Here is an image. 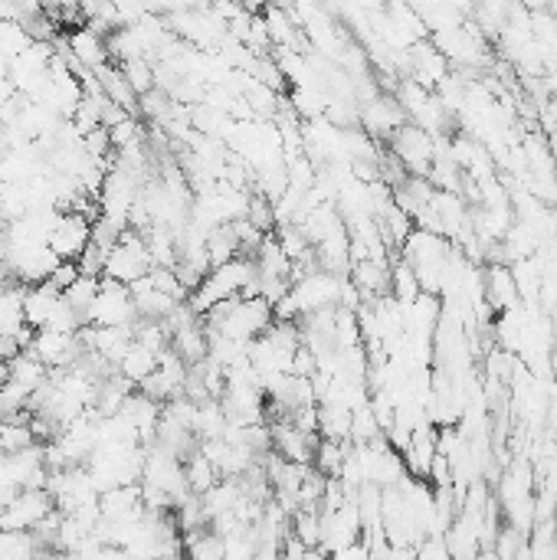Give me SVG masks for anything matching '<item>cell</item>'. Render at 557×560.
Instances as JSON below:
<instances>
[{
	"label": "cell",
	"mask_w": 557,
	"mask_h": 560,
	"mask_svg": "<svg viewBox=\"0 0 557 560\" xmlns=\"http://www.w3.org/2000/svg\"><path fill=\"white\" fill-rule=\"evenodd\" d=\"M56 511L53 498L46 492H23L4 508V515H0V531H33L40 528V524L50 518Z\"/></svg>",
	"instance_id": "277c9868"
},
{
	"label": "cell",
	"mask_w": 557,
	"mask_h": 560,
	"mask_svg": "<svg viewBox=\"0 0 557 560\" xmlns=\"http://www.w3.org/2000/svg\"><path fill=\"white\" fill-rule=\"evenodd\" d=\"M0 515H4V508H0Z\"/></svg>",
	"instance_id": "603a6c76"
},
{
	"label": "cell",
	"mask_w": 557,
	"mask_h": 560,
	"mask_svg": "<svg viewBox=\"0 0 557 560\" xmlns=\"http://www.w3.org/2000/svg\"><path fill=\"white\" fill-rule=\"evenodd\" d=\"M328 560H371V551H367V544H364V541H358V544L345 547V551L331 554Z\"/></svg>",
	"instance_id": "7402d4cb"
},
{
	"label": "cell",
	"mask_w": 557,
	"mask_h": 560,
	"mask_svg": "<svg viewBox=\"0 0 557 560\" xmlns=\"http://www.w3.org/2000/svg\"><path fill=\"white\" fill-rule=\"evenodd\" d=\"M154 269L151 253L145 246V236L135 233V230H125L122 240H118L109 256H105V276L102 279H112L118 285H128L132 289L135 282H141Z\"/></svg>",
	"instance_id": "6da1fadb"
},
{
	"label": "cell",
	"mask_w": 557,
	"mask_h": 560,
	"mask_svg": "<svg viewBox=\"0 0 557 560\" xmlns=\"http://www.w3.org/2000/svg\"><path fill=\"white\" fill-rule=\"evenodd\" d=\"M92 243V220L89 213H76L69 210L59 217L56 230L50 236V249L56 253L59 262H76L82 253H86V246Z\"/></svg>",
	"instance_id": "5b68a950"
},
{
	"label": "cell",
	"mask_w": 557,
	"mask_h": 560,
	"mask_svg": "<svg viewBox=\"0 0 557 560\" xmlns=\"http://www.w3.org/2000/svg\"><path fill=\"white\" fill-rule=\"evenodd\" d=\"M417 560H453V554H449V547H446L443 538H426L417 547Z\"/></svg>",
	"instance_id": "44dd1931"
},
{
	"label": "cell",
	"mask_w": 557,
	"mask_h": 560,
	"mask_svg": "<svg viewBox=\"0 0 557 560\" xmlns=\"http://www.w3.org/2000/svg\"><path fill=\"white\" fill-rule=\"evenodd\" d=\"M449 76V63H446V56L436 50V46L430 40H423L417 43L410 50V76L413 82H420L423 89H430L436 92V86Z\"/></svg>",
	"instance_id": "52a82bcc"
},
{
	"label": "cell",
	"mask_w": 557,
	"mask_h": 560,
	"mask_svg": "<svg viewBox=\"0 0 557 560\" xmlns=\"http://www.w3.org/2000/svg\"><path fill=\"white\" fill-rule=\"evenodd\" d=\"M358 109H361V128H364L371 138H384V141H390V135H394L397 128H404V125H407V115H404V109H400V105H397L394 92H381V95H374L371 102H361Z\"/></svg>",
	"instance_id": "8992f818"
},
{
	"label": "cell",
	"mask_w": 557,
	"mask_h": 560,
	"mask_svg": "<svg viewBox=\"0 0 557 560\" xmlns=\"http://www.w3.org/2000/svg\"><path fill=\"white\" fill-rule=\"evenodd\" d=\"M135 321H138V312H135L132 289L112 279H102L96 302H92L86 312V325L89 328H132Z\"/></svg>",
	"instance_id": "7a4b0ae2"
},
{
	"label": "cell",
	"mask_w": 557,
	"mask_h": 560,
	"mask_svg": "<svg viewBox=\"0 0 557 560\" xmlns=\"http://www.w3.org/2000/svg\"><path fill=\"white\" fill-rule=\"evenodd\" d=\"M59 302H63V292H56L50 282L30 285L27 295H23V315H27V325L33 331H43L46 325H50V318L59 308Z\"/></svg>",
	"instance_id": "9c48e42d"
},
{
	"label": "cell",
	"mask_w": 557,
	"mask_h": 560,
	"mask_svg": "<svg viewBox=\"0 0 557 560\" xmlns=\"http://www.w3.org/2000/svg\"><path fill=\"white\" fill-rule=\"evenodd\" d=\"M184 475H187V488H191V495H207L213 485L220 482V475H217V469L210 466V462L200 456V449L194 452L191 459H187V466H184Z\"/></svg>",
	"instance_id": "2e32d148"
},
{
	"label": "cell",
	"mask_w": 557,
	"mask_h": 560,
	"mask_svg": "<svg viewBox=\"0 0 557 560\" xmlns=\"http://www.w3.org/2000/svg\"><path fill=\"white\" fill-rule=\"evenodd\" d=\"M33 446L37 439L30 433V423H0V456H17Z\"/></svg>",
	"instance_id": "e0dca14e"
},
{
	"label": "cell",
	"mask_w": 557,
	"mask_h": 560,
	"mask_svg": "<svg viewBox=\"0 0 557 560\" xmlns=\"http://www.w3.org/2000/svg\"><path fill=\"white\" fill-rule=\"evenodd\" d=\"M96 79H99V86H102V92L105 95H109V102H115L118 105V109H122V112H128V115H132L135 118V109H138V95L132 92V86H128V82H125V76H122V69H118V66H102L99 69V73H96Z\"/></svg>",
	"instance_id": "4fadbf2b"
},
{
	"label": "cell",
	"mask_w": 557,
	"mask_h": 560,
	"mask_svg": "<svg viewBox=\"0 0 557 560\" xmlns=\"http://www.w3.org/2000/svg\"><path fill=\"white\" fill-rule=\"evenodd\" d=\"M387 151L394 154V158L404 164L407 177H423L430 174L433 161H436V148H433V138L420 131L413 122H407L404 128H397L394 135L387 141Z\"/></svg>",
	"instance_id": "3957f363"
},
{
	"label": "cell",
	"mask_w": 557,
	"mask_h": 560,
	"mask_svg": "<svg viewBox=\"0 0 557 560\" xmlns=\"http://www.w3.org/2000/svg\"><path fill=\"white\" fill-rule=\"evenodd\" d=\"M99 282H102V279H86V276H79V279L63 292L66 305L73 308V312H79L82 318H86L89 305L96 302V295H99Z\"/></svg>",
	"instance_id": "ac0fdd59"
},
{
	"label": "cell",
	"mask_w": 557,
	"mask_h": 560,
	"mask_svg": "<svg viewBox=\"0 0 557 560\" xmlns=\"http://www.w3.org/2000/svg\"><path fill=\"white\" fill-rule=\"evenodd\" d=\"M23 295L27 285L10 282L0 289V338H17L27 328V315H23Z\"/></svg>",
	"instance_id": "8fae6325"
},
{
	"label": "cell",
	"mask_w": 557,
	"mask_h": 560,
	"mask_svg": "<svg viewBox=\"0 0 557 560\" xmlns=\"http://www.w3.org/2000/svg\"><path fill=\"white\" fill-rule=\"evenodd\" d=\"M485 302L499 315L521 302L515 289V276L505 262H495V266H489V272H485Z\"/></svg>",
	"instance_id": "30bf717a"
},
{
	"label": "cell",
	"mask_w": 557,
	"mask_h": 560,
	"mask_svg": "<svg viewBox=\"0 0 557 560\" xmlns=\"http://www.w3.org/2000/svg\"><path fill=\"white\" fill-rule=\"evenodd\" d=\"M76 279H79V266H76V262H59V266L53 269V276H50V285H53L56 292H66Z\"/></svg>",
	"instance_id": "ffe728a7"
},
{
	"label": "cell",
	"mask_w": 557,
	"mask_h": 560,
	"mask_svg": "<svg viewBox=\"0 0 557 560\" xmlns=\"http://www.w3.org/2000/svg\"><path fill=\"white\" fill-rule=\"evenodd\" d=\"M154 371H158V354L148 351L145 344H138V341H132V348H128L122 361H118V374H122L132 387H141Z\"/></svg>",
	"instance_id": "7c38bea8"
},
{
	"label": "cell",
	"mask_w": 557,
	"mask_h": 560,
	"mask_svg": "<svg viewBox=\"0 0 557 560\" xmlns=\"http://www.w3.org/2000/svg\"><path fill=\"white\" fill-rule=\"evenodd\" d=\"M390 292H394V299L400 305H413L423 295L420 282H417V276H413V269H410V262L400 259V262L390 266Z\"/></svg>",
	"instance_id": "9a60e30c"
},
{
	"label": "cell",
	"mask_w": 557,
	"mask_h": 560,
	"mask_svg": "<svg viewBox=\"0 0 557 560\" xmlns=\"http://www.w3.org/2000/svg\"><path fill=\"white\" fill-rule=\"evenodd\" d=\"M7 374H10V380H14V384H20L23 390H30V393H37L46 380H50V367H46L43 361H37V357H33L30 351H23V354H17L14 361L7 364Z\"/></svg>",
	"instance_id": "5bb4252c"
},
{
	"label": "cell",
	"mask_w": 557,
	"mask_h": 560,
	"mask_svg": "<svg viewBox=\"0 0 557 560\" xmlns=\"http://www.w3.org/2000/svg\"><path fill=\"white\" fill-rule=\"evenodd\" d=\"M66 46H69V53H73L79 63L89 69L92 76H96L102 66H109V59H112L109 56V46H105V37H99L96 30H89L86 23H82L79 30L69 33Z\"/></svg>",
	"instance_id": "ba28073f"
},
{
	"label": "cell",
	"mask_w": 557,
	"mask_h": 560,
	"mask_svg": "<svg viewBox=\"0 0 557 560\" xmlns=\"http://www.w3.org/2000/svg\"><path fill=\"white\" fill-rule=\"evenodd\" d=\"M118 69H122L125 82L132 86L138 99H145L148 92H154V66H148V59H132V63H122Z\"/></svg>",
	"instance_id": "d6986e66"
}]
</instances>
